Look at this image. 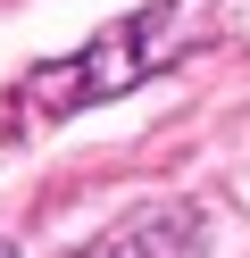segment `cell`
Returning <instances> with one entry per match:
<instances>
[{
  "mask_svg": "<svg viewBox=\"0 0 250 258\" xmlns=\"http://www.w3.org/2000/svg\"><path fill=\"white\" fill-rule=\"evenodd\" d=\"M83 258H200L192 208H150V217H125V225H109Z\"/></svg>",
  "mask_w": 250,
  "mask_h": 258,
  "instance_id": "2",
  "label": "cell"
},
{
  "mask_svg": "<svg viewBox=\"0 0 250 258\" xmlns=\"http://www.w3.org/2000/svg\"><path fill=\"white\" fill-rule=\"evenodd\" d=\"M209 42H217V0H159V9H142V17H117L109 34H92V50L33 67L25 92H17V100H25L17 117L50 125V117H75V108H92V100L142 92L150 75L183 67V58L209 50Z\"/></svg>",
  "mask_w": 250,
  "mask_h": 258,
  "instance_id": "1",
  "label": "cell"
},
{
  "mask_svg": "<svg viewBox=\"0 0 250 258\" xmlns=\"http://www.w3.org/2000/svg\"><path fill=\"white\" fill-rule=\"evenodd\" d=\"M0 258H9V250H0Z\"/></svg>",
  "mask_w": 250,
  "mask_h": 258,
  "instance_id": "3",
  "label": "cell"
}]
</instances>
